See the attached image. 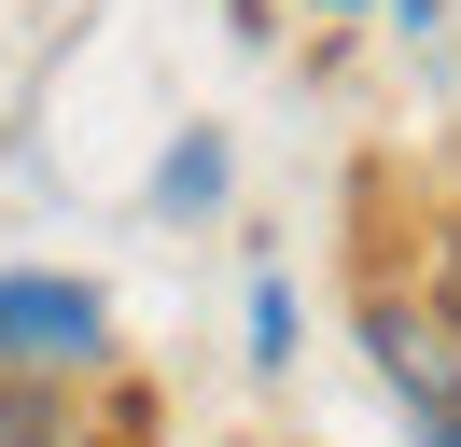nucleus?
<instances>
[{
  "mask_svg": "<svg viewBox=\"0 0 461 447\" xmlns=\"http://www.w3.org/2000/svg\"><path fill=\"white\" fill-rule=\"evenodd\" d=\"M113 350V307L85 279H0V378H85Z\"/></svg>",
  "mask_w": 461,
  "mask_h": 447,
  "instance_id": "f257e3e1",
  "label": "nucleus"
},
{
  "mask_svg": "<svg viewBox=\"0 0 461 447\" xmlns=\"http://www.w3.org/2000/svg\"><path fill=\"white\" fill-rule=\"evenodd\" d=\"M252 363H294V294L280 279H252Z\"/></svg>",
  "mask_w": 461,
  "mask_h": 447,
  "instance_id": "f03ea898",
  "label": "nucleus"
},
{
  "mask_svg": "<svg viewBox=\"0 0 461 447\" xmlns=\"http://www.w3.org/2000/svg\"><path fill=\"white\" fill-rule=\"evenodd\" d=\"M168 196H182V210H210V196H224V140H182V168H168Z\"/></svg>",
  "mask_w": 461,
  "mask_h": 447,
  "instance_id": "7ed1b4c3",
  "label": "nucleus"
},
{
  "mask_svg": "<svg viewBox=\"0 0 461 447\" xmlns=\"http://www.w3.org/2000/svg\"><path fill=\"white\" fill-rule=\"evenodd\" d=\"M420 447H461V419H433V433H420Z\"/></svg>",
  "mask_w": 461,
  "mask_h": 447,
  "instance_id": "20e7f679",
  "label": "nucleus"
},
{
  "mask_svg": "<svg viewBox=\"0 0 461 447\" xmlns=\"http://www.w3.org/2000/svg\"><path fill=\"white\" fill-rule=\"evenodd\" d=\"M336 14H349V0H336Z\"/></svg>",
  "mask_w": 461,
  "mask_h": 447,
  "instance_id": "39448f33",
  "label": "nucleus"
}]
</instances>
